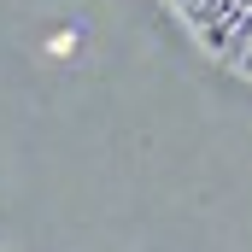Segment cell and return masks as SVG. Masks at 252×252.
<instances>
[{
	"mask_svg": "<svg viewBox=\"0 0 252 252\" xmlns=\"http://www.w3.org/2000/svg\"><path fill=\"white\" fill-rule=\"evenodd\" d=\"M217 64L252 76V0H164Z\"/></svg>",
	"mask_w": 252,
	"mask_h": 252,
	"instance_id": "cell-1",
	"label": "cell"
}]
</instances>
